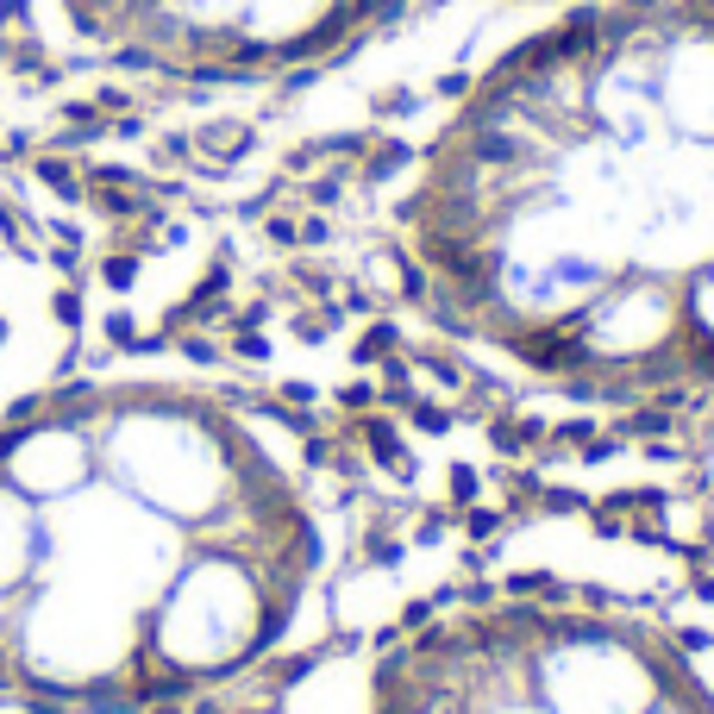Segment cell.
Masks as SVG:
<instances>
[{"label": "cell", "mask_w": 714, "mask_h": 714, "mask_svg": "<svg viewBox=\"0 0 714 714\" xmlns=\"http://www.w3.org/2000/svg\"><path fill=\"white\" fill-rule=\"evenodd\" d=\"M376 301L552 414L714 408V0H439L326 88Z\"/></svg>", "instance_id": "cell-1"}, {"label": "cell", "mask_w": 714, "mask_h": 714, "mask_svg": "<svg viewBox=\"0 0 714 714\" xmlns=\"http://www.w3.org/2000/svg\"><path fill=\"white\" fill-rule=\"evenodd\" d=\"M351 502L226 376L69 364L0 420V702L145 714L326 646Z\"/></svg>", "instance_id": "cell-2"}, {"label": "cell", "mask_w": 714, "mask_h": 714, "mask_svg": "<svg viewBox=\"0 0 714 714\" xmlns=\"http://www.w3.org/2000/svg\"><path fill=\"white\" fill-rule=\"evenodd\" d=\"M282 714H714V664L621 595L495 589L301 671Z\"/></svg>", "instance_id": "cell-3"}, {"label": "cell", "mask_w": 714, "mask_h": 714, "mask_svg": "<svg viewBox=\"0 0 714 714\" xmlns=\"http://www.w3.org/2000/svg\"><path fill=\"white\" fill-rule=\"evenodd\" d=\"M439 0H19L69 63L163 82H289L339 69Z\"/></svg>", "instance_id": "cell-4"}, {"label": "cell", "mask_w": 714, "mask_h": 714, "mask_svg": "<svg viewBox=\"0 0 714 714\" xmlns=\"http://www.w3.org/2000/svg\"><path fill=\"white\" fill-rule=\"evenodd\" d=\"M82 314L69 276L0 207V420L76 364Z\"/></svg>", "instance_id": "cell-5"}, {"label": "cell", "mask_w": 714, "mask_h": 714, "mask_svg": "<svg viewBox=\"0 0 714 714\" xmlns=\"http://www.w3.org/2000/svg\"><path fill=\"white\" fill-rule=\"evenodd\" d=\"M708 570H714V564H708Z\"/></svg>", "instance_id": "cell-6"}]
</instances>
